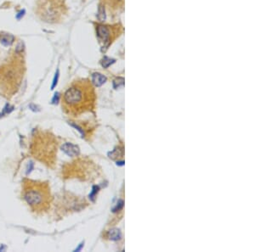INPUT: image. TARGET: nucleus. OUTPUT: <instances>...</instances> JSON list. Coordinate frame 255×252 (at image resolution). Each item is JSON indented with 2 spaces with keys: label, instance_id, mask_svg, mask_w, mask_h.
Listing matches in <instances>:
<instances>
[{
  "label": "nucleus",
  "instance_id": "f03ea898",
  "mask_svg": "<svg viewBox=\"0 0 255 252\" xmlns=\"http://www.w3.org/2000/svg\"><path fill=\"white\" fill-rule=\"evenodd\" d=\"M22 196L32 211L43 213L50 206V188L49 183L24 178L22 181Z\"/></svg>",
  "mask_w": 255,
  "mask_h": 252
},
{
  "label": "nucleus",
  "instance_id": "f257e3e1",
  "mask_svg": "<svg viewBox=\"0 0 255 252\" xmlns=\"http://www.w3.org/2000/svg\"><path fill=\"white\" fill-rule=\"evenodd\" d=\"M96 94L88 79L76 80L68 87L62 98V109L71 116H78L95 109Z\"/></svg>",
  "mask_w": 255,
  "mask_h": 252
},
{
  "label": "nucleus",
  "instance_id": "39448f33",
  "mask_svg": "<svg viewBox=\"0 0 255 252\" xmlns=\"http://www.w3.org/2000/svg\"><path fill=\"white\" fill-rule=\"evenodd\" d=\"M106 82V77L101 73H94L92 75V82L96 87H101Z\"/></svg>",
  "mask_w": 255,
  "mask_h": 252
},
{
  "label": "nucleus",
  "instance_id": "20e7f679",
  "mask_svg": "<svg viewBox=\"0 0 255 252\" xmlns=\"http://www.w3.org/2000/svg\"><path fill=\"white\" fill-rule=\"evenodd\" d=\"M62 151H64L67 156H77L79 155V148L71 143H66L61 146Z\"/></svg>",
  "mask_w": 255,
  "mask_h": 252
},
{
  "label": "nucleus",
  "instance_id": "f8f14e48",
  "mask_svg": "<svg viewBox=\"0 0 255 252\" xmlns=\"http://www.w3.org/2000/svg\"><path fill=\"white\" fill-rule=\"evenodd\" d=\"M82 247H83V244H81L80 246H79V247H78V249H76V251H79V250H80V249H81V248H82Z\"/></svg>",
  "mask_w": 255,
  "mask_h": 252
},
{
  "label": "nucleus",
  "instance_id": "6e6552de",
  "mask_svg": "<svg viewBox=\"0 0 255 252\" xmlns=\"http://www.w3.org/2000/svg\"><path fill=\"white\" fill-rule=\"evenodd\" d=\"M113 62H114L113 59H108V58H105V59H103V61H102V66L105 67V68H107V67L109 66L110 65H111Z\"/></svg>",
  "mask_w": 255,
  "mask_h": 252
},
{
  "label": "nucleus",
  "instance_id": "9b49d317",
  "mask_svg": "<svg viewBox=\"0 0 255 252\" xmlns=\"http://www.w3.org/2000/svg\"><path fill=\"white\" fill-rule=\"evenodd\" d=\"M98 190H99V188H98V187L95 186V187L93 188V192H92V193H91V194L89 195V198H90V199H91L92 200H93L94 196H95V194H96V193L98 192Z\"/></svg>",
  "mask_w": 255,
  "mask_h": 252
},
{
  "label": "nucleus",
  "instance_id": "9d476101",
  "mask_svg": "<svg viewBox=\"0 0 255 252\" xmlns=\"http://www.w3.org/2000/svg\"><path fill=\"white\" fill-rule=\"evenodd\" d=\"M58 77H59V71H57V72L55 73V78H54V80H53V84H52V86H51V89H54V88L57 85Z\"/></svg>",
  "mask_w": 255,
  "mask_h": 252
},
{
  "label": "nucleus",
  "instance_id": "0eeeda50",
  "mask_svg": "<svg viewBox=\"0 0 255 252\" xmlns=\"http://www.w3.org/2000/svg\"><path fill=\"white\" fill-rule=\"evenodd\" d=\"M13 40H14V37L12 36H4V37L1 38V43L4 46H9L12 43H13Z\"/></svg>",
  "mask_w": 255,
  "mask_h": 252
},
{
  "label": "nucleus",
  "instance_id": "1a4fd4ad",
  "mask_svg": "<svg viewBox=\"0 0 255 252\" xmlns=\"http://www.w3.org/2000/svg\"><path fill=\"white\" fill-rule=\"evenodd\" d=\"M124 80L123 78H118L117 80H115V81H114V88L117 89L118 87H120L121 85L124 84Z\"/></svg>",
  "mask_w": 255,
  "mask_h": 252
},
{
  "label": "nucleus",
  "instance_id": "7ed1b4c3",
  "mask_svg": "<svg viewBox=\"0 0 255 252\" xmlns=\"http://www.w3.org/2000/svg\"><path fill=\"white\" fill-rule=\"evenodd\" d=\"M117 26H104L100 25L97 26L96 31H97V36L99 40L103 43L105 47H107L108 45L115 39L117 37Z\"/></svg>",
  "mask_w": 255,
  "mask_h": 252
},
{
  "label": "nucleus",
  "instance_id": "423d86ee",
  "mask_svg": "<svg viewBox=\"0 0 255 252\" xmlns=\"http://www.w3.org/2000/svg\"><path fill=\"white\" fill-rule=\"evenodd\" d=\"M108 235H109L110 239L117 240V239H119L121 237V233L118 229H111L109 231Z\"/></svg>",
  "mask_w": 255,
  "mask_h": 252
}]
</instances>
